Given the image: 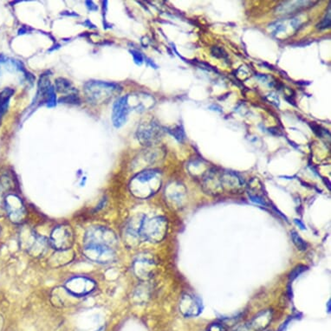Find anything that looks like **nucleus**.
<instances>
[{"instance_id": "1", "label": "nucleus", "mask_w": 331, "mask_h": 331, "mask_svg": "<svg viewBox=\"0 0 331 331\" xmlns=\"http://www.w3.org/2000/svg\"><path fill=\"white\" fill-rule=\"evenodd\" d=\"M244 182L238 174L232 172L209 171L204 178V188L207 193L220 195L221 193H240L244 187Z\"/></svg>"}, {"instance_id": "2", "label": "nucleus", "mask_w": 331, "mask_h": 331, "mask_svg": "<svg viewBox=\"0 0 331 331\" xmlns=\"http://www.w3.org/2000/svg\"><path fill=\"white\" fill-rule=\"evenodd\" d=\"M161 187L158 170H146L136 174L131 181L130 190L135 197L147 199L157 193Z\"/></svg>"}, {"instance_id": "3", "label": "nucleus", "mask_w": 331, "mask_h": 331, "mask_svg": "<svg viewBox=\"0 0 331 331\" xmlns=\"http://www.w3.org/2000/svg\"><path fill=\"white\" fill-rule=\"evenodd\" d=\"M122 91L118 84L103 81H90L84 84V93L88 102L100 105L109 103L113 96Z\"/></svg>"}, {"instance_id": "4", "label": "nucleus", "mask_w": 331, "mask_h": 331, "mask_svg": "<svg viewBox=\"0 0 331 331\" xmlns=\"http://www.w3.org/2000/svg\"><path fill=\"white\" fill-rule=\"evenodd\" d=\"M21 248L28 254L35 257L44 256L48 248L51 247L49 239L35 232L31 227L22 229L19 235Z\"/></svg>"}, {"instance_id": "5", "label": "nucleus", "mask_w": 331, "mask_h": 331, "mask_svg": "<svg viewBox=\"0 0 331 331\" xmlns=\"http://www.w3.org/2000/svg\"><path fill=\"white\" fill-rule=\"evenodd\" d=\"M167 221L164 217H146L142 225V241L159 243L165 239L167 233Z\"/></svg>"}, {"instance_id": "6", "label": "nucleus", "mask_w": 331, "mask_h": 331, "mask_svg": "<svg viewBox=\"0 0 331 331\" xmlns=\"http://www.w3.org/2000/svg\"><path fill=\"white\" fill-rule=\"evenodd\" d=\"M51 247L57 252H66L75 243V234L71 225L61 224L52 230L49 239Z\"/></svg>"}, {"instance_id": "7", "label": "nucleus", "mask_w": 331, "mask_h": 331, "mask_svg": "<svg viewBox=\"0 0 331 331\" xmlns=\"http://www.w3.org/2000/svg\"><path fill=\"white\" fill-rule=\"evenodd\" d=\"M83 244H98L114 249L118 244V239L111 229L104 226H92L85 233Z\"/></svg>"}, {"instance_id": "8", "label": "nucleus", "mask_w": 331, "mask_h": 331, "mask_svg": "<svg viewBox=\"0 0 331 331\" xmlns=\"http://www.w3.org/2000/svg\"><path fill=\"white\" fill-rule=\"evenodd\" d=\"M63 288L70 296L83 297L95 292L96 284L94 280L88 276H74L64 283Z\"/></svg>"}, {"instance_id": "9", "label": "nucleus", "mask_w": 331, "mask_h": 331, "mask_svg": "<svg viewBox=\"0 0 331 331\" xmlns=\"http://www.w3.org/2000/svg\"><path fill=\"white\" fill-rule=\"evenodd\" d=\"M83 254L88 260L100 264H111L116 258L114 248L98 244H84Z\"/></svg>"}, {"instance_id": "10", "label": "nucleus", "mask_w": 331, "mask_h": 331, "mask_svg": "<svg viewBox=\"0 0 331 331\" xmlns=\"http://www.w3.org/2000/svg\"><path fill=\"white\" fill-rule=\"evenodd\" d=\"M4 209L9 220L14 224L24 223L26 209L24 202L15 193H9L4 201Z\"/></svg>"}, {"instance_id": "11", "label": "nucleus", "mask_w": 331, "mask_h": 331, "mask_svg": "<svg viewBox=\"0 0 331 331\" xmlns=\"http://www.w3.org/2000/svg\"><path fill=\"white\" fill-rule=\"evenodd\" d=\"M162 127L153 121L142 123L137 129V138L144 146H151L162 137Z\"/></svg>"}, {"instance_id": "12", "label": "nucleus", "mask_w": 331, "mask_h": 331, "mask_svg": "<svg viewBox=\"0 0 331 331\" xmlns=\"http://www.w3.org/2000/svg\"><path fill=\"white\" fill-rule=\"evenodd\" d=\"M36 101L40 104H44L48 108H53L56 104V96L54 86H52L47 75H42L38 82V91Z\"/></svg>"}, {"instance_id": "13", "label": "nucleus", "mask_w": 331, "mask_h": 331, "mask_svg": "<svg viewBox=\"0 0 331 331\" xmlns=\"http://www.w3.org/2000/svg\"><path fill=\"white\" fill-rule=\"evenodd\" d=\"M179 308L180 312L185 317H194L202 312L203 304L198 296L186 293L182 296Z\"/></svg>"}, {"instance_id": "14", "label": "nucleus", "mask_w": 331, "mask_h": 331, "mask_svg": "<svg viewBox=\"0 0 331 331\" xmlns=\"http://www.w3.org/2000/svg\"><path fill=\"white\" fill-rule=\"evenodd\" d=\"M145 219H146L145 215L137 214L134 217L131 218L127 223L126 226H125V236H126L127 241L131 243V240H133L132 246L135 244H139L140 242H142V229Z\"/></svg>"}, {"instance_id": "15", "label": "nucleus", "mask_w": 331, "mask_h": 331, "mask_svg": "<svg viewBox=\"0 0 331 331\" xmlns=\"http://www.w3.org/2000/svg\"><path fill=\"white\" fill-rule=\"evenodd\" d=\"M129 110V95L116 99L112 110V122L115 128H121L126 123Z\"/></svg>"}, {"instance_id": "16", "label": "nucleus", "mask_w": 331, "mask_h": 331, "mask_svg": "<svg viewBox=\"0 0 331 331\" xmlns=\"http://www.w3.org/2000/svg\"><path fill=\"white\" fill-rule=\"evenodd\" d=\"M135 276L143 281L148 280L154 276L156 271V264L153 259L147 257H140L133 264Z\"/></svg>"}, {"instance_id": "17", "label": "nucleus", "mask_w": 331, "mask_h": 331, "mask_svg": "<svg viewBox=\"0 0 331 331\" xmlns=\"http://www.w3.org/2000/svg\"><path fill=\"white\" fill-rule=\"evenodd\" d=\"M271 311H264L254 316L253 319L236 331H264L272 322Z\"/></svg>"}, {"instance_id": "18", "label": "nucleus", "mask_w": 331, "mask_h": 331, "mask_svg": "<svg viewBox=\"0 0 331 331\" xmlns=\"http://www.w3.org/2000/svg\"><path fill=\"white\" fill-rule=\"evenodd\" d=\"M314 4V2L310 1H287L284 2L283 4H279L278 7H276V12L281 14H291L294 12H299L303 9L311 6L310 4Z\"/></svg>"}, {"instance_id": "19", "label": "nucleus", "mask_w": 331, "mask_h": 331, "mask_svg": "<svg viewBox=\"0 0 331 331\" xmlns=\"http://www.w3.org/2000/svg\"><path fill=\"white\" fill-rule=\"evenodd\" d=\"M13 94L14 91L11 88H5L0 92V122L6 111L8 110L10 101Z\"/></svg>"}, {"instance_id": "20", "label": "nucleus", "mask_w": 331, "mask_h": 331, "mask_svg": "<svg viewBox=\"0 0 331 331\" xmlns=\"http://www.w3.org/2000/svg\"><path fill=\"white\" fill-rule=\"evenodd\" d=\"M55 91L61 94L71 95V94L77 93V91L73 87V84L71 83V81H69L67 79L63 78V77L56 79L55 81Z\"/></svg>"}, {"instance_id": "21", "label": "nucleus", "mask_w": 331, "mask_h": 331, "mask_svg": "<svg viewBox=\"0 0 331 331\" xmlns=\"http://www.w3.org/2000/svg\"><path fill=\"white\" fill-rule=\"evenodd\" d=\"M167 132L169 133L171 135H173L174 138L177 140L179 142H184L185 138V133L184 131V129L182 125H177V126L171 128V129H167Z\"/></svg>"}, {"instance_id": "22", "label": "nucleus", "mask_w": 331, "mask_h": 331, "mask_svg": "<svg viewBox=\"0 0 331 331\" xmlns=\"http://www.w3.org/2000/svg\"><path fill=\"white\" fill-rule=\"evenodd\" d=\"M58 102L60 103H67V104H74V105L81 104V100L79 98L77 94L64 95V96L59 99Z\"/></svg>"}, {"instance_id": "23", "label": "nucleus", "mask_w": 331, "mask_h": 331, "mask_svg": "<svg viewBox=\"0 0 331 331\" xmlns=\"http://www.w3.org/2000/svg\"><path fill=\"white\" fill-rule=\"evenodd\" d=\"M292 239L293 243L295 244L297 249H299L301 251H305L307 249V244L296 232H292Z\"/></svg>"}, {"instance_id": "24", "label": "nucleus", "mask_w": 331, "mask_h": 331, "mask_svg": "<svg viewBox=\"0 0 331 331\" xmlns=\"http://www.w3.org/2000/svg\"><path fill=\"white\" fill-rule=\"evenodd\" d=\"M11 179H12V176H10L8 174H4L0 179L1 185L4 187V189L8 190L9 191V190L14 188L13 185H15V183H14V181H12Z\"/></svg>"}, {"instance_id": "25", "label": "nucleus", "mask_w": 331, "mask_h": 331, "mask_svg": "<svg viewBox=\"0 0 331 331\" xmlns=\"http://www.w3.org/2000/svg\"><path fill=\"white\" fill-rule=\"evenodd\" d=\"M331 27V4L329 5L327 14L323 18V19L320 22V24H317V28L320 30H324Z\"/></svg>"}, {"instance_id": "26", "label": "nucleus", "mask_w": 331, "mask_h": 331, "mask_svg": "<svg viewBox=\"0 0 331 331\" xmlns=\"http://www.w3.org/2000/svg\"><path fill=\"white\" fill-rule=\"evenodd\" d=\"M131 55H133V58H134V63H136L137 65H142L143 62H144V57L142 55L141 52H139L138 51H130Z\"/></svg>"}, {"instance_id": "27", "label": "nucleus", "mask_w": 331, "mask_h": 331, "mask_svg": "<svg viewBox=\"0 0 331 331\" xmlns=\"http://www.w3.org/2000/svg\"><path fill=\"white\" fill-rule=\"evenodd\" d=\"M212 54L218 58H225V56H227L226 53L224 52V50L219 47H213L212 49Z\"/></svg>"}, {"instance_id": "28", "label": "nucleus", "mask_w": 331, "mask_h": 331, "mask_svg": "<svg viewBox=\"0 0 331 331\" xmlns=\"http://www.w3.org/2000/svg\"><path fill=\"white\" fill-rule=\"evenodd\" d=\"M207 331H226V329L221 323H213L212 325H210Z\"/></svg>"}, {"instance_id": "29", "label": "nucleus", "mask_w": 331, "mask_h": 331, "mask_svg": "<svg viewBox=\"0 0 331 331\" xmlns=\"http://www.w3.org/2000/svg\"><path fill=\"white\" fill-rule=\"evenodd\" d=\"M85 4H86V6H87V8L91 11V12H95V11H97L98 10V7H97V5H95L92 1H86L85 2Z\"/></svg>"}, {"instance_id": "30", "label": "nucleus", "mask_w": 331, "mask_h": 331, "mask_svg": "<svg viewBox=\"0 0 331 331\" xmlns=\"http://www.w3.org/2000/svg\"><path fill=\"white\" fill-rule=\"evenodd\" d=\"M210 110H214V111H217V112H220V113H221L222 112V108H221V106H219V105H215V104H213V105H212V106L209 107Z\"/></svg>"}, {"instance_id": "31", "label": "nucleus", "mask_w": 331, "mask_h": 331, "mask_svg": "<svg viewBox=\"0 0 331 331\" xmlns=\"http://www.w3.org/2000/svg\"><path fill=\"white\" fill-rule=\"evenodd\" d=\"M83 24H84V25H87V27L93 28V29H95V28L94 24H91V22H90V20H86V21L83 23Z\"/></svg>"}, {"instance_id": "32", "label": "nucleus", "mask_w": 331, "mask_h": 331, "mask_svg": "<svg viewBox=\"0 0 331 331\" xmlns=\"http://www.w3.org/2000/svg\"><path fill=\"white\" fill-rule=\"evenodd\" d=\"M103 331V329H101V330H98V331Z\"/></svg>"}]
</instances>
